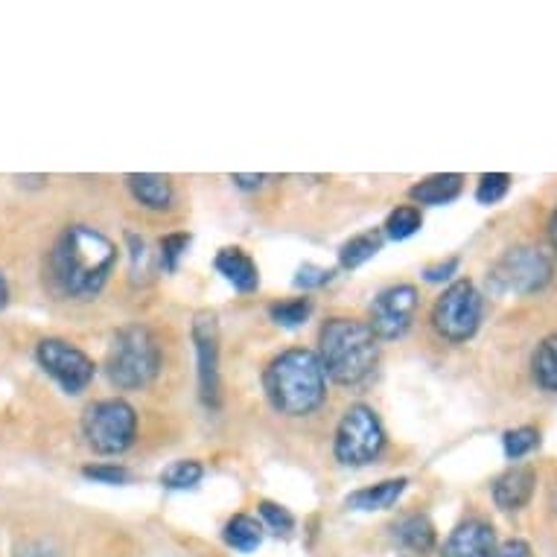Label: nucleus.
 I'll list each match as a JSON object with an SVG mask.
<instances>
[{
	"mask_svg": "<svg viewBox=\"0 0 557 557\" xmlns=\"http://www.w3.org/2000/svg\"><path fill=\"white\" fill-rule=\"evenodd\" d=\"M312 312V298H289V301H277L269 307V315H272V321L277 324V327H301L304 321L310 319Z\"/></svg>",
	"mask_w": 557,
	"mask_h": 557,
	"instance_id": "nucleus-24",
	"label": "nucleus"
},
{
	"mask_svg": "<svg viewBox=\"0 0 557 557\" xmlns=\"http://www.w3.org/2000/svg\"><path fill=\"white\" fill-rule=\"evenodd\" d=\"M83 475L100 484H126L132 479V473L123 465H88L83 470Z\"/></svg>",
	"mask_w": 557,
	"mask_h": 557,
	"instance_id": "nucleus-29",
	"label": "nucleus"
},
{
	"mask_svg": "<svg viewBox=\"0 0 557 557\" xmlns=\"http://www.w3.org/2000/svg\"><path fill=\"white\" fill-rule=\"evenodd\" d=\"M458 269V257H449V260H441L435 265H426L423 269V281H430V284H441V281H449Z\"/></svg>",
	"mask_w": 557,
	"mask_h": 557,
	"instance_id": "nucleus-31",
	"label": "nucleus"
},
{
	"mask_svg": "<svg viewBox=\"0 0 557 557\" xmlns=\"http://www.w3.org/2000/svg\"><path fill=\"white\" fill-rule=\"evenodd\" d=\"M231 182L237 184L239 190H260L265 182H269V175H246V173H237L231 175Z\"/></svg>",
	"mask_w": 557,
	"mask_h": 557,
	"instance_id": "nucleus-34",
	"label": "nucleus"
},
{
	"mask_svg": "<svg viewBox=\"0 0 557 557\" xmlns=\"http://www.w3.org/2000/svg\"><path fill=\"white\" fill-rule=\"evenodd\" d=\"M319 362L333 383H366L380 362V338L368 321L330 319L319 333Z\"/></svg>",
	"mask_w": 557,
	"mask_h": 557,
	"instance_id": "nucleus-3",
	"label": "nucleus"
},
{
	"mask_svg": "<svg viewBox=\"0 0 557 557\" xmlns=\"http://www.w3.org/2000/svg\"><path fill=\"white\" fill-rule=\"evenodd\" d=\"M534 484H537V473L531 467H511L494 482V503L503 511H520L531 503Z\"/></svg>",
	"mask_w": 557,
	"mask_h": 557,
	"instance_id": "nucleus-13",
	"label": "nucleus"
},
{
	"mask_svg": "<svg viewBox=\"0 0 557 557\" xmlns=\"http://www.w3.org/2000/svg\"><path fill=\"white\" fill-rule=\"evenodd\" d=\"M385 447V430L376 411L366 403H357L342 414L333 438V456L345 467L371 465Z\"/></svg>",
	"mask_w": 557,
	"mask_h": 557,
	"instance_id": "nucleus-7",
	"label": "nucleus"
},
{
	"mask_svg": "<svg viewBox=\"0 0 557 557\" xmlns=\"http://www.w3.org/2000/svg\"><path fill=\"white\" fill-rule=\"evenodd\" d=\"M385 243V234L383 231H366V234H357V237H350L342 246V251H338V263H342V269H359L362 263H368L371 257H376V251L383 248Z\"/></svg>",
	"mask_w": 557,
	"mask_h": 557,
	"instance_id": "nucleus-19",
	"label": "nucleus"
},
{
	"mask_svg": "<svg viewBox=\"0 0 557 557\" xmlns=\"http://www.w3.org/2000/svg\"><path fill=\"white\" fill-rule=\"evenodd\" d=\"M406 484H409V479H385V482H376L371 487L354 491L345 503L354 511H385V508H392L400 499Z\"/></svg>",
	"mask_w": 557,
	"mask_h": 557,
	"instance_id": "nucleus-16",
	"label": "nucleus"
},
{
	"mask_svg": "<svg viewBox=\"0 0 557 557\" xmlns=\"http://www.w3.org/2000/svg\"><path fill=\"white\" fill-rule=\"evenodd\" d=\"M263 388L274 411H281L286 418H304L319 409L327 397V374L315 350L293 347L269 362Z\"/></svg>",
	"mask_w": 557,
	"mask_h": 557,
	"instance_id": "nucleus-2",
	"label": "nucleus"
},
{
	"mask_svg": "<svg viewBox=\"0 0 557 557\" xmlns=\"http://www.w3.org/2000/svg\"><path fill=\"white\" fill-rule=\"evenodd\" d=\"M555 265L537 246L508 248L487 272V284L496 295H531L548 286Z\"/></svg>",
	"mask_w": 557,
	"mask_h": 557,
	"instance_id": "nucleus-6",
	"label": "nucleus"
},
{
	"mask_svg": "<svg viewBox=\"0 0 557 557\" xmlns=\"http://www.w3.org/2000/svg\"><path fill=\"white\" fill-rule=\"evenodd\" d=\"M83 435L100 456H120L135 444L137 411L120 397L91 403L83 414Z\"/></svg>",
	"mask_w": 557,
	"mask_h": 557,
	"instance_id": "nucleus-5",
	"label": "nucleus"
},
{
	"mask_svg": "<svg viewBox=\"0 0 557 557\" xmlns=\"http://www.w3.org/2000/svg\"><path fill=\"white\" fill-rule=\"evenodd\" d=\"M216 272L228 281L237 293H255L257 286H260V272H257V263L251 257L243 251V248H222L216 260Z\"/></svg>",
	"mask_w": 557,
	"mask_h": 557,
	"instance_id": "nucleus-14",
	"label": "nucleus"
},
{
	"mask_svg": "<svg viewBox=\"0 0 557 557\" xmlns=\"http://www.w3.org/2000/svg\"><path fill=\"white\" fill-rule=\"evenodd\" d=\"M505 456L511 461H520L531 453V449L540 447V432L534 426H517V430H508L503 435Z\"/></svg>",
	"mask_w": 557,
	"mask_h": 557,
	"instance_id": "nucleus-25",
	"label": "nucleus"
},
{
	"mask_svg": "<svg viewBox=\"0 0 557 557\" xmlns=\"http://www.w3.org/2000/svg\"><path fill=\"white\" fill-rule=\"evenodd\" d=\"M161 371V345L147 324H126L114 333L106 354V374L120 392L144 388Z\"/></svg>",
	"mask_w": 557,
	"mask_h": 557,
	"instance_id": "nucleus-4",
	"label": "nucleus"
},
{
	"mask_svg": "<svg viewBox=\"0 0 557 557\" xmlns=\"http://www.w3.org/2000/svg\"><path fill=\"white\" fill-rule=\"evenodd\" d=\"M511 190V175L508 173H487L479 178V187H475V201L479 205H496L503 201Z\"/></svg>",
	"mask_w": 557,
	"mask_h": 557,
	"instance_id": "nucleus-26",
	"label": "nucleus"
},
{
	"mask_svg": "<svg viewBox=\"0 0 557 557\" xmlns=\"http://www.w3.org/2000/svg\"><path fill=\"white\" fill-rule=\"evenodd\" d=\"M333 281V272L330 269H321V265H312V263H304L301 269H298V274H295L293 284L298 286V289H319V286L330 284Z\"/></svg>",
	"mask_w": 557,
	"mask_h": 557,
	"instance_id": "nucleus-30",
	"label": "nucleus"
},
{
	"mask_svg": "<svg viewBox=\"0 0 557 557\" xmlns=\"http://www.w3.org/2000/svg\"><path fill=\"white\" fill-rule=\"evenodd\" d=\"M15 557H59V548L53 543H47V540H29L18 548Z\"/></svg>",
	"mask_w": 557,
	"mask_h": 557,
	"instance_id": "nucleus-32",
	"label": "nucleus"
},
{
	"mask_svg": "<svg viewBox=\"0 0 557 557\" xmlns=\"http://www.w3.org/2000/svg\"><path fill=\"white\" fill-rule=\"evenodd\" d=\"M158 248H161V265H164L166 272H175L178 269V260H182V255L190 248V234H166L161 243H158Z\"/></svg>",
	"mask_w": 557,
	"mask_h": 557,
	"instance_id": "nucleus-27",
	"label": "nucleus"
},
{
	"mask_svg": "<svg viewBox=\"0 0 557 557\" xmlns=\"http://www.w3.org/2000/svg\"><path fill=\"white\" fill-rule=\"evenodd\" d=\"M418 310V289L411 284H394L376 295L371 304V330L376 338H400Z\"/></svg>",
	"mask_w": 557,
	"mask_h": 557,
	"instance_id": "nucleus-11",
	"label": "nucleus"
},
{
	"mask_svg": "<svg viewBox=\"0 0 557 557\" xmlns=\"http://www.w3.org/2000/svg\"><path fill=\"white\" fill-rule=\"evenodd\" d=\"M257 508H260V517H263V522L274 531V534H289V531L295 529V517L286 511L284 505L260 503Z\"/></svg>",
	"mask_w": 557,
	"mask_h": 557,
	"instance_id": "nucleus-28",
	"label": "nucleus"
},
{
	"mask_svg": "<svg viewBox=\"0 0 557 557\" xmlns=\"http://www.w3.org/2000/svg\"><path fill=\"white\" fill-rule=\"evenodd\" d=\"M222 537L228 543L234 552H255L260 543H263V525L255 520V517H248V513H237V517H231L225 531H222Z\"/></svg>",
	"mask_w": 557,
	"mask_h": 557,
	"instance_id": "nucleus-20",
	"label": "nucleus"
},
{
	"mask_svg": "<svg viewBox=\"0 0 557 557\" xmlns=\"http://www.w3.org/2000/svg\"><path fill=\"white\" fill-rule=\"evenodd\" d=\"M117 263V246L91 225H71L62 231L50 251V274L55 286L76 301H91L109 284Z\"/></svg>",
	"mask_w": 557,
	"mask_h": 557,
	"instance_id": "nucleus-1",
	"label": "nucleus"
},
{
	"mask_svg": "<svg viewBox=\"0 0 557 557\" xmlns=\"http://www.w3.org/2000/svg\"><path fill=\"white\" fill-rule=\"evenodd\" d=\"M423 225V213L418 205H403V208H397V211L388 213V220H385L383 225V234L388 239H409L414 237L418 231H421Z\"/></svg>",
	"mask_w": 557,
	"mask_h": 557,
	"instance_id": "nucleus-22",
	"label": "nucleus"
},
{
	"mask_svg": "<svg viewBox=\"0 0 557 557\" xmlns=\"http://www.w3.org/2000/svg\"><path fill=\"white\" fill-rule=\"evenodd\" d=\"M494 557H531V548L525 540H508V543L496 548Z\"/></svg>",
	"mask_w": 557,
	"mask_h": 557,
	"instance_id": "nucleus-33",
	"label": "nucleus"
},
{
	"mask_svg": "<svg viewBox=\"0 0 557 557\" xmlns=\"http://www.w3.org/2000/svg\"><path fill=\"white\" fill-rule=\"evenodd\" d=\"M190 333L196 362H199V397L208 409H216L220 406V321H216V312H196Z\"/></svg>",
	"mask_w": 557,
	"mask_h": 557,
	"instance_id": "nucleus-10",
	"label": "nucleus"
},
{
	"mask_svg": "<svg viewBox=\"0 0 557 557\" xmlns=\"http://www.w3.org/2000/svg\"><path fill=\"white\" fill-rule=\"evenodd\" d=\"M126 184L132 196H135L144 208L149 211H166L173 205V184L166 175L158 173H132L126 175Z\"/></svg>",
	"mask_w": 557,
	"mask_h": 557,
	"instance_id": "nucleus-15",
	"label": "nucleus"
},
{
	"mask_svg": "<svg viewBox=\"0 0 557 557\" xmlns=\"http://www.w3.org/2000/svg\"><path fill=\"white\" fill-rule=\"evenodd\" d=\"M36 359L38 366L45 368V374L53 376L67 394H83L97 374L94 359L64 338H41L36 347Z\"/></svg>",
	"mask_w": 557,
	"mask_h": 557,
	"instance_id": "nucleus-9",
	"label": "nucleus"
},
{
	"mask_svg": "<svg viewBox=\"0 0 557 557\" xmlns=\"http://www.w3.org/2000/svg\"><path fill=\"white\" fill-rule=\"evenodd\" d=\"M205 475V467L196 458H178L173 465L166 467L161 473V484L170 487V491H187V487H196Z\"/></svg>",
	"mask_w": 557,
	"mask_h": 557,
	"instance_id": "nucleus-23",
	"label": "nucleus"
},
{
	"mask_svg": "<svg viewBox=\"0 0 557 557\" xmlns=\"http://www.w3.org/2000/svg\"><path fill=\"white\" fill-rule=\"evenodd\" d=\"M7 304H10V286H7V277L0 274V310H3Z\"/></svg>",
	"mask_w": 557,
	"mask_h": 557,
	"instance_id": "nucleus-36",
	"label": "nucleus"
},
{
	"mask_svg": "<svg viewBox=\"0 0 557 557\" xmlns=\"http://www.w3.org/2000/svg\"><path fill=\"white\" fill-rule=\"evenodd\" d=\"M394 540L414 555H426L435 548V525L423 513H406L394 522Z\"/></svg>",
	"mask_w": 557,
	"mask_h": 557,
	"instance_id": "nucleus-17",
	"label": "nucleus"
},
{
	"mask_svg": "<svg viewBox=\"0 0 557 557\" xmlns=\"http://www.w3.org/2000/svg\"><path fill=\"white\" fill-rule=\"evenodd\" d=\"M531 371L543 392L557 394V333L540 342L531 359Z\"/></svg>",
	"mask_w": 557,
	"mask_h": 557,
	"instance_id": "nucleus-21",
	"label": "nucleus"
},
{
	"mask_svg": "<svg viewBox=\"0 0 557 557\" xmlns=\"http://www.w3.org/2000/svg\"><path fill=\"white\" fill-rule=\"evenodd\" d=\"M548 239H552V248L557 251V208L552 213V220H548Z\"/></svg>",
	"mask_w": 557,
	"mask_h": 557,
	"instance_id": "nucleus-35",
	"label": "nucleus"
},
{
	"mask_svg": "<svg viewBox=\"0 0 557 557\" xmlns=\"http://www.w3.org/2000/svg\"><path fill=\"white\" fill-rule=\"evenodd\" d=\"M465 190V178L458 173H438L430 175V178H423L409 190V196L418 205H449V201H456Z\"/></svg>",
	"mask_w": 557,
	"mask_h": 557,
	"instance_id": "nucleus-18",
	"label": "nucleus"
},
{
	"mask_svg": "<svg viewBox=\"0 0 557 557\" xmlns=\"http://www.w3.org/2000/svg\"><path fill=\"white\" fill-rule=\"evenodd\" d=\"M496 555V531L491 522L467 520L453 529L441 557H494Z\"/></svg>",
	"mask_w": 557,
	"mask_h": 557,
	"instance_id": "nucleus-12",
	"label": "nucleus"
},
{
	"mask_svg": "<svg viewBox=\"0 0 557 557\" xmlns=\"http://www.w3.org/2000/svg\"><path fill=\"white\" fill-rule=\"evenodd\" d=\"M482 293L475 289L473 281H456L438 295V301L432 307V327L438 330L441 338L461 345L475 336V330L482 324Z\"/></svg>",
	"mask_w": 557,
	"mask_h": 557,
	"instance_id": "nucleus-8",
	"label": "nucleus"
}]
</instances>
